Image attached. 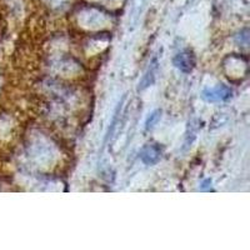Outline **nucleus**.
I'll use <instances>...</instances> for the list:
<instances>
[{"mask_svg":"<svg viewBox=\"0 0 250 250\" xmlns=\"http://www.w3.org/2000/svg\"><path fill=\"white\" fill-rule=\"evenodd\" d=\"M155 71H156V62H154L150 66H149L148 71L145 73L144 77L142 78L139 83V90H144L145 88H148L150 86L151 84L154 83L155 80Z\"/></svg>","mask_w":250,"mask_h":250,"instance_id":"obj_4","label":"nucleus"},{"mask_svg":"<svg viewBox=\"0 0 250 250\" xmlns=\"http://www.w3.org/2000/svg\"><path fill=\"white\" fill-rule=\"evenodd\" d=\"M173 64L183 73H191L195 66V57L190 50H183L174 57Z\"/></svg>","mask_w":250,"mask_h":250,"instance_id":"obj_2","label":"nucleus"},{"mask_svg":"<svg viewBox=\"0 0 250 250\" xmlns=\"http://www.w3.org/2000/svg\"><path fill=\"white\" fill-rule=\"evenodd\" d=\"M203 99L207 100L208 103H222L227 102L230 99L231 90L230 88H228L227 85L219 84L216 86H211V88H207L203 90L202 93Z\"/></svg>","mask_w":250,"mask_h":250,"instance_id":"obj_1","label":"nucleus"},{"mask_svg":"<svg viewBox=\"0 0 250 250\" xmlns=\"http://www.w3.org/2000/svg\"><path fill=\"white\" fill-rule=\"evenodd\" d=\"M145 0H131V8H130V19L133 24H135L139 19L140 14L144 8Z\"/></svg>","mask_w":250,"mask_h":250,"instance_id":"obj_5","label":"nucleus"},{"mask_svg":"<svg viewBox=\"0 0 250 250\" xmlns=\"http://www.w3.org/2000/svg\"><path fill=\"white\" fill-rule=\"evenodd\" d=\"M139 158L145 165H154L162 158V150L158 145H146L140 151Z\"/></svg>","mask_w":250,"mask_h":250,"instance_id":"obj_3","label":"nucleus"},{"mask_svg":"<svg viewBox=\"0 0 250 250\" xmlns=\"http://www.w3.org/2000/svg\"><path fill=\"white\" fill-rule=\"evenodd\" d=\"M160 117H162V111H160L159 109H156L153 113L149 114V117L146 118V122H145V129H146V130L153 129L160 120Z\"/></svg>","mask_w":250,"mask_h":250,"instance_id":"obj_6","label":"nucleus"}]
</instances>
